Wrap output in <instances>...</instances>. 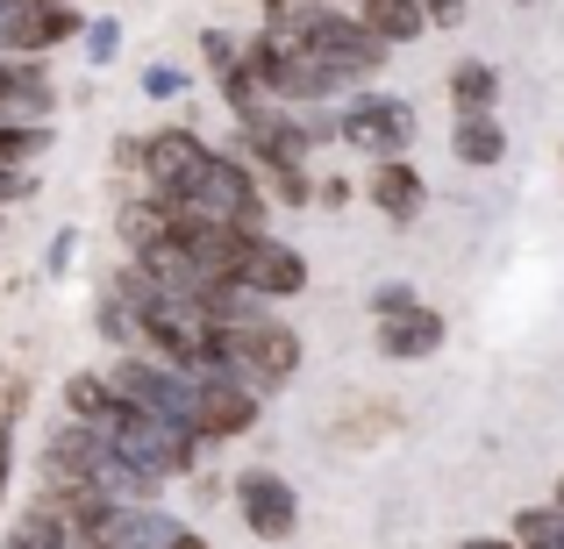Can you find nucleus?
<instances>
[{
    "mask_svg": "<svg viewBox=\"0 0 564 549\" xmlns=\"http://www.w3.org/2000/svg\"><path fill=\"white\" fill-rule=\"evenodd\" d=\"M115 300L129 307L137 343H151L158 364H172V371H215V321H207L193 300H180V293H158L137 264L115 278Z\"/></svg>",
    "mask_w": 564,
    "mask_h": 549,
    "instance_id": "nucleus-1",
    "label": "nucleus"
},
{
    "mask_svg": "<svg viewBox=\"0 0 564 549\" xmlns=\"http://www.w3.org/2000/svg\"><path fill=\"white\" fill-rule=\"evenodd\" d=\"M100 442H108L115 457H122L137 479H151V485H165V479H186L193 464H200V436L193 428H172V421H158V414H137V407H122L115 399L100 421H86Z\"/></svg>",
    "mask_w": 564,
    "mask_h": 549,
    "instance_id": "nucleus-2",
    "label": "nucleus"
},
{
    "mask_svg": "<svg viewBox=\"0 0 564 549\" xmlns=\"http://www.w3.org/2000/svg\"><path fill=\"white\" fill-rule=\"evenodd\" d=\"M158 200H165L172 215H186V221H207V229L264 235V229H258V221H264V193H258V179H250L236 157H221V151H207L200 165L180 179V193H158Z\"/></svg>",
    "mask_w": 564,
    "mask_h": 549,
    "instance_id": "nucleus-3",
    "label": "nucleus"
},
{
    "mask_svg": "<svg viewBox=\"0 0 564 549\" xmlns=\"http://www.w3.org/2000/svg\"><path fill=\"white\" fill-rule=\"evenodd\" d=\"M215 371H229L250 393H286V378L301 371V336L272 315H243V321H215Z\"/></svg>",
    "mask_w": 564,
    "mask_h": 549,
    "instance_id": "nucleus-4",
    "label": "nucleus"
},
{
    "mask_svg": "<svg viewBox=\"0 0 564 549\" xmlns=\"http://www.w3.org/2000/svg\"><path fill=\"white\" fill-rule=\"evenodd\" d=\"M336 143H350V151H365V157H408V143H414V108L400 94H358L344 114H336Z\"/></svg>",
    "mask_w": 564,
    "mask_h": 549,
    "instance_id": "nucleus-5",
    "label": "nucleus"
},
{
    "mask_svg": "<svg viewBox=\"0 0 564 549\" xmlns=\"http://www.w3.org/2000/svg\"><path fill=\"white\" fill-rule=\"evenodd\" d=\"M258 407L264 399L250 393V385H236L229 371H193V436L200 442L250 436V428H258Z\"/></svg>",
    "mask_w": 564,
    "mask_h": 549,
    "instance_id": "nucleus-6",
    "label": "nucleus"
},
{
    "mask_svg": "<svg viewBox=\"0 0 564 549\" xmlns=\"http://www.w3.org/2000/svg\"><path fill=\"white\" fill-rule=\"evenodd\" d=\"M301 36L315 43V57H329L344 79H365V72H379V65H386V43L358 22V14H344V8H315Z\"/></svg>",
    "mask_w": 564,
    "mask_h": 549,
    "instance_id": "nucleus-7",
    "label": "nucleus"
},
{
    "mask_svg": "<svg viewBox=\"0 0 564 549\" xmlns=\"http://www.w3.org/2000/svg\"><path fill=\"white\" fill-rule=\"evenodd\" d=\"M236 286H243L258 307L293 300V293H307V257L293 243H279V235H250L243 264H236Z\"/></svg>",
    "mask_w": 564,
    "mask_h": 549,
    "instance_id": "nucleus-8",
    "label": "nucleus"
},
{
    "mask_svg": "<svg viewBox=\"0 0 564 549\" xmlns=\"http://www.w3.org/2000/svg\"><path fill=\"white\" fill-rule=\"evenodd\" d=\"M236 507H243V528L258 542H286L293 528H301V499H293V485L279 479L272 464H250L243 479H236Z\"/></svg>",
    "mask_w": 564,
    "mask_h": 549,
    "instance_id": "nucleus-9",
    "label": "nucleus"
},
{
    "mask_svg": "<svg viewBox=\"0 0 564 549\" xmlns=\"http://www.w3.org/2000/svg\"><path fill=\"white\" fill-rule=\"evenodd\" d=\"M122 157L151 172V193H180V179L207 157V143L193 136V129H158V136H129Z\"/></svg>",
    "mask_w": 564,
    "mask_h": 549,
    "instance_id": "nucleus-10",
    "label": "nucleus"
},
{
    "mask_svg": "<svg viewBox=\"0 0 564 549\" xmlns=\"http://www.w3.org/2000/svg\"><path fill=\"white\" fill-rule=\"evenodd\" d=\"M379 350H386V358H400V364L443 350V315L429 300H408V307H393V315H379Z\"/></svg>",
    "mask_w": 564,
    "mask_h": 549,
    "instance_id": "nucleus-11",
    "label": "nucleus"
},
{
    "mask_svg": "<svg viewBox=\"0 0 564 549\" xmlns=\"http://www.w3.org/2000/svg\"><path fill=\"white\" fill-rule=\"evenodd\" d=\"M51 79L29 57H0V122H51Z\"/></svg>",
    "mask_w": 564,
    "mask_h": 549,
    "instance_id": "nucleus-12",
    "label": "nucleus"
},
{
    "mask_svg": "<svg viewBox=\"0 0 564 549\" xmlns=\"http://www.w3.org/2000/svg\"><path fill=\"white\" fill-rule=\"evenodd\" d=\"M422 200H429V186H422V172H414L408 157H386V165L372 172V207L386 221H400V229L422 221Z\"/></svg>",
    "mask_w": 564,
    "mask_h": 549,
    "instance_id": "nucleus-13",
    "label": "nucleus"
},
{
    "mask_svg": "<svg viewBox=\"0 0 564 549\" xmlns=\"http://www.w3.org/2000/svg\"><path fill=\"white\" fill-rule=\"evenodd\" d=\"M172 207L158 200V193H143V200H122V215H115V229H122V243H129V257H143V250H158L172 235Z\"/></svg>",
    "mask_w": 564,
    "mask_h": 549,
    "instance_id": "nucleus-14",
    "label": "nucleus"
},
{
    "mask_svg": "<svg viewBox=\"0 0 564 549\" xmlns=\"http://www.w3.org/2000/svg\"><path fill=\"white\" fill-rule=\"evenodd\" d=\"M358 22L372 29V36L386 43V51H400V43H414V36L429 29L414 0H358Z\"/></svg>",
    "mask_w": 564,
    "mask_h": 549,
    "instance_id": "nucleus-15",
    "label": "nucleus"
},
{
    "mask_svg": "<svg viewBox=\"0 0 564 549\" xmlns=\"http://www.w3.org/2000/svg\"><path fill=\"white\" fill-rule=\"evenodd\" d=\"M451 151L465 157V165H500V157H508V129H500V114H457Z\"/></svg>",
    "mask_w": 564,
    "mask_h": 549,
    "instance_id": "nucleus-16",
    "label": "nucleus"
},
{
    "mask_svg": "<svg viewBox=\"0 0 564 549\" xmlns=\"http://www.w3.org/2000/svg\"><path fill=\"white\" fill-rule=\"evenodd\" d=\"M451 100H457V114H494L500 108V72L479 65V57H465V65L451 72Z\"/></svg>",
    "mask_w": 564,
    "mask_h": 549,
    "instance_id": "nucleus-17",
    "label": "nucleus"
},
{
    "mask_svg": "<svg viewBox=\"0 0 564 549\" xmlns=\"http://www.w3.org/2000/svg\"><path fill=\"white\" fill-rule=\"evenodd\" d=\"M108 407H115V393H108L100 371H72V378H65V414H72V421H100Z\"/></svg>",
    "mask_w": 564,
    "mask_h": 549,
    "instance_id": "nucleus-18",
    "label": "nucleus"
},
{
    "mask_svg": "<svg viewBox=\"0 0 564 549\" xmlns=\"http://www.w3.org/2000/svg\"><path fill=\"white\" fill-rule=\"evenodd\" d=\"M514 549H564V507H522L514 514Z\"/></svg>",
    "mask_w": 564,
    "mask_h": 549,
    "instance_id": "nucleus-19",
    "label": "nucleus"
},
{
    "mask_svg": "<svg viewBox=\"0 0 564 549\" xmlns=\"http://www.w3.org/2000/svg\"><path fill=\"white\" fill-rule=\"evenodd\" d=\"M65 542H72V536H65V528H57L43 507H29L22 521H14V536H8V549H65Z\"/></svg>",
    "mask_w": 564,
    "mask_h": 549,
    "instance_id": "nucleus-20",
    "label": "nucleus"
},
{
    "mask_svg": "<svg viewBox=\"0 0 564 549\" xmlns=\"http://www.w3.org/2000/svg\"><path fill=\"white\" fill-rule=\"evenodd\" d=\"M79 43H86V57H94V65H115V57H122V22H115V14H100V22L79 29Z\"/></svg>",
    "mask_w": 564,
    "mask_h": 549,
    "instance_id": "nucleus-21",
    "label": "nucleus"
},
{
    "mask_svg": "<svg viewBox=\"0 0 564 549\" xmlns=\"http://www.w3.org/2000/svg\"><path fill=\"white\" fill-rule=\"evenodd\" d=\"M137 86H143L151 100H180V94H186V72H180V65H143Z\"/></svg>",
    "mask_w": 564,
    "mask_h": 549,
    "instance_id": "nucleus-22",
    "label": "nucleus"
},
{
    "mask_svg": "<svg viewBox=\"0 0 564 549\" xmlns=\"http://www.w3.org/2000/svg\"><path fill=\"white\" fill-rule=\"evenodd\" d=\"M100 336H108V343H137V321H129V307L122 300H115V293H108V300H100Z\"/></svg>",
    "mask_w": 564,
    "mask_h": 549,
    "instance_id": "nucleus-23",
    "label": "nucleus"
},
{
    "mask_svg": "<svg viewBox=\"0 0 564 549\" xmlns=\"http://www.w3.org/2000/svg\"><path fill=\"white\" fill-rule=\"evenodd\" d=\"M414 8H422V22H465V0H414Z\"/></svg>",
    "mask_w": 564,
    "mask_h": 549,
    "instance_id": "nucleus-24",
    "label": "nucleus"
},
{
    "mask_svg": "<svg viewBox=\"0 0 564 549\" xmlns=\"http://www.w3.org/2000/svg\"><path fill=\"white\" fill-rule=\"evenodd\" d=\"M200 51H207V65H215V72H229V65H236V43L221 36V29H207V43H200Z\"/></svg>",
    "mask_w": 564,
    "mask_h": 549,
    "instance_id": "nucleus-25",
    "label": "nucleus"
},
{
    "mask_svg": "<svg viewBox=\"0 0 564 549\" xmlns=\"http://www.w3.org/2000/svg\"><path fill=\"white\" fill-rule=\"evenodd\" d=\"M72 250H79V235L57 229V243H51V257H43V264H51V272H72Z\"/></svg>",
    "mask_w": 564,
    "mask_h": 549,
    "instance_id": "nucleus-26",
    "label": "nucleus"
},
{
    "mask_svg": "<svg viewBox=\"0 0 564 549\" xmlns=\"http://www.w3.org/2000/svg\"><path fill=\"white\" fill-rule=\"evenodd\" d=\"M8 200H29V172L0 165V207H8Z\"/></svg>",
    "mask_w": 564,
    "mask_h": 549,
    "instance_id": "nucleus-27",
    "label": "nucleus"
},
{
    "mask_svg": "<svg viewBox=\"0 0 564 549\" xmlns=\"http://www.w3.org/2000/svg\"><path fill=\"white\" fill-rule=\"evenodd\" d=\"M414 293L408 286H379V300H372V315H393V307H408Z\"/></svg>",
    "mask_w": 564,
    "mask_h": 549,
    "instance_id": "nucleus-28",
    "label": "nucleus"
},
{
    "mask_svg": "<svg viewBox=\"0 0 564 549\" xmlns=\"http://www.w3.org/2000/svg\"><path fill=\"white\" fill-rule=\"evenodd\" d=\"M457 549H514V542H500V536H465Z\"/></svg>",
    "mask_w": 564,
    "mask_h": 549,
    "instance_id": "nucleus-29",
    "label": "nucleus"
},
{
    "mask_svg": "<svg viewBox=\"0 0 564 549\" xmlns=\"http://www.w3.org/2000/svg\"><path fill=\"white\" fill-rule=\"evenodd\" d=\"M172 549H207V542L193 536V528H180V536H172Z\"/></svg>",
    "mask_w": 564,
    "mask_h": 549,
    "instance_id": "nucleus-30",
    "label": "nucleus"
}]
</instances>
